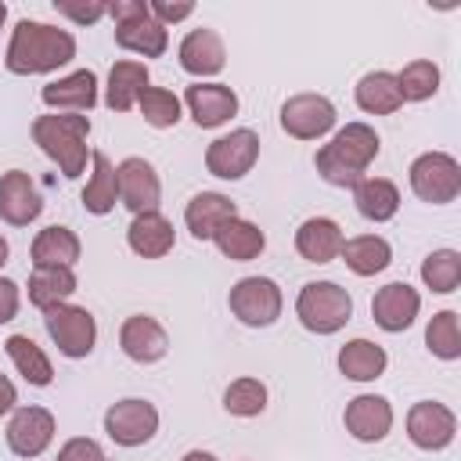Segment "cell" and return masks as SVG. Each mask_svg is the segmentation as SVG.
<instances>
[{"label": "cell", "mask_w": 461, "mask_h": 461, "mask_svg": "<svg viewBox=\"0 0 461 461\" xmlns=\"http://www.w3.org/2000/svg\"><path fill=\"white\" fill-rule=\"evenodd\" d=\"M76 58V36L68 29L47 25V22H29L22 18L11 32L4 65L14 76H43Z\"/></svg>", "instance_id": "obj_1"}, {"label": "cell", "mask_w": 461, "mask_h": 461, "mask_svg": "<svg viewBox=\"0 0 461 461\" xmlns=\"http://www.w3.org/2000/svg\"><path fill=\"white\" fill-rule=\"evenodd\" d=\"M382 140L367 122H346L321 151H317V173L331 184V187H357L367 173V166L375 162Z\"/></svg>", "instance_id": "obj_2"}, {"label": "cell", "mask_w": 461, "mask_h": 461, "mask_svg": "<svg viewBox=\"0 0 461 461\" xmlns=\"http://www.w3.org/2000/svg\"><path fill=\"white\" fill-rule=\"evenodd\" d=\"M90 119L86 115H40L32 122V140L40 144V151L58 162L61 176L76 180L83 169H86V158H90Z\"/></svg>", "instance_id": "obj_3"}, {"label": "cell", "mask_w": 461, "mask_h": 461, "mask_svg": "<svg viewBox=\"0 0 461 461\" xmlns=\"http://www.w3.org/2000/svg\"><path fill=\"white\" fill-rule=\"evenodd\" d=\"M295 313L306 331L313 335H335L349 317H353V299L342 285L335 281H310L299 288Z\"/></svg>", "instance_id": "obj_4"}, {"label": "cell", "mask_w": 461, "mask_h": 461, "mask_svg": "<svg viewBox=\"0 0 461 461\" xmlns=\"http://www.w3.org/2000/svg\"><path fill=\"white\" fill-rule=\"evenodd\" d=\"M108 14L115 18V43L122 50L144 54V58H162L169 47L166 25H158L148 11L144 0H115L108 4Z\"/></svg>", "instance_id": "obj_5"}, {"label": "cell", "mask_w": 461, "mask_h": 461, "mask_svg": "<svg viewBox=\"0 0 461 461\" xmlns=\"http://www.w3.org/2000/svg\"><path fill=\"white\" fill-rule=\"evenodd\" d=\"M411 191L429 205H447L461 194V166L447 151H425L411 162Z\"/></svg>", "instance_id": "obj_6"}, {"label": "cell", "mask_w": 461, "mask_h": 461, "mask_svg": "<svg viewBox=\"0 0 461 461\" xmlns=\"http://www.w3.org/2000/svg\"><path fill=\"white\" fill-rule=\"evenodd\" d=\"M43 324H47V335L58 346V353H65L72 360L86 357L97 342V324L86 306H72V303L50 306V310H43Z\"/></svg>", "instance_id": "obj_7"}, {"label": "cell", "mask_w": 461, "mask_h": 461, "mask_svg": "<svg viewBox=\"0 0 461 461\" xmlns=\"http://www.w3.org/2000/svg\"><path fill=\"white\" fill-rule=\"evenodd\" d=\"M230 313L249 328H270L281 317V288L270 277H241L230 295Z\"/></svg>", "instance_id": "obj_8"}, {"label": "cell", "mask_w": 461, "mask_h": 461, "mask_svg": "<svg viewBox=\"0 0 461 461\" xmlns=\"http://www.w3.org/2000/svg\"><path fill=\"white\" fill-rule=\"evenodd\" d=\"M104 432L119 447H140L158 432V411L140 396L119 400L104 411Z\"/></svg>", "instance_id": "obj_9"}, {"label": "cell", "mask_w": 461, "mask_h": 461, "mask_svg": "<svg viewBox=\"0 0 461 461\" xmlns=\"http://www.w3.org/2000/svg\"><path fill=\"white\" fill-rule=\"evenodd\" d=\"M339 112L324 94H295L281 104V130L295 140H317L335 126Z\"/></svg>", "instance_id": "obj_10"}, {"label": "cell", "mask_w": 461, "mask_h": 461, "mask_svg": "<svg viewBox=\"0 0 461 461\" xmlns=\"http://www.w3.org/2000/svg\"><path fill=\"white\" fill-rule=\"evenodd\" d=\"M259 158V137L252 130H230L205 148V169L220 180H241Z\"/></svg>", "instance_id": "obj_11"}, {"label": "cell", "mask_w": 461, "mask_h": 461, "mask_svg": "<svg viewBox=\"0 0 461 461\" xmlns=\"http://www.w3.org/2000/svg\"><path fill=\"white\" fill-rule=\"evenodd\" d=\"M115 180H119V202L137 216V212H151L158 209V198H162V184H158V173L148 158L140 155H130L115 166Z\"/></svg>", "instance_id": "obj_12"}, {"label": "cell", "mask_w": 461, "mask_h": 461, "mask_svg": "<svg viewBox=\"0 0 461 461\" xmlns=\"http://www.w3.org/2000/svg\"><path fill=\"white\" fill-rule=\"evenodd\" d=\"M454 432H457V418L447 403H436V400H421L407 411V436L414 447L421 450H443L454 443Z\"/></svg>", "instance_id": "obj_13"}, {"label": "cell", "mask_w": 461, "mask_h": 461, "mask_svg": "<svg viewBox=\"0 0 461 461\" xmlns=\"http://www.w3.org/2000/svg\"><path fill=\"white\" fill-rule=\"evenodd\" d=\"M54 439V414L47 407H18L7 421V447L18 457H40Z\"/></svg>", "instance_id": "obj_14"}, {"label": "cell", "mask_w": 461, "mask_h": 461, "mask_svg": "<svg viewBox=\"0 0 461 461\" xmlns=\"http://www.w3.org/2000/svg\"><path fill=\"white\" fill-rule=\"evenodd\" d=\"M421 310V295L407 281H389L371 299V317L382 331H407Z\"/></svg>", "instance_id": "obj_15"}, {"label": "cell", "mask_w": 461, "mask_h": 461, "mask_svg": "<svg viewBox=\"0 0 461 461\" xmlns=\"http://www.w3.org/2000/svg\"><path fill=\"white\" fill-rule=\"evenodd\" d=\"M119 346H122V353H126L130 360H137V364H155V360L166 357L169 335H166V328H162L155 317L133 313V317H126L122 328H119Z\"/></svg>", "instance_id": "obj_16"}, {"label": "cell", "mask_w": 461, "mask_h": 461, "mask_svg": "<svg viewBox=\"0 0 461 461\" xmlns=\"http://www.w3.org/2000/svg\"><path fill=\"white\" fill-rule=\"evenodd\" d=\"M346 432L360 443H378L385 439V432L393 429V407L385 396H375V393H364V396H353L346 403Z\"/></svg>", "instance_id": "obj_17"}, {"label": "cell", "mask_w": 461, "mask_h": 461, "mask_svg": "<svg viewBox=\"0 0 461 461\" xmlns=\"http://www.w3.org/2000/svg\"><path fill=\"white\" fill-rule=\"evenodd\" d=\"M40 212H43V198L36 184L29 180V173L22 169L4 173L0 176V220L11 227H29Z\"/></svg>", "instance_id": "obj_18"}, {"label": "cell", "mask_w": 461, "mask_h": 461, "mask_svg": "<svg viewBox=\"0 0 461 461\" xmlns=\"http://www.w3.org/2000/svg\"><path fill=\"white\" fill-rule=\"evenodd\" d=\"M184 104L202 130L223 126L230 115H238V94L223 83H191L184 94Z\"/></svg>", "instance_id": "obj_19"}, {"label": "cell", "mask_w": 461, "mask_h": 461, "mask_svg": "<svg viewBox=\"0 0 461 461\" xmlns=\"http://www.w3.org/2000/svg\"><path fill=\"white\" fill-rule=\"evenodd\" d=\"M180 68L198 76H216L223 65H227V50H223V40L216 29H191L184 40H180Z\"/></svg>", "instance_id": "obj_20"}, {"label": "cell", "mask_w": 461, "mask_h": 461, "mask_svg": "<svg viewBox=\"0 0 461 461\" xmlns=\"http://www.w3.org/2000/svg\"><path fill=\"white\" fill-rule=\"evenodd\" d=\"M40 101L54 112H90L97 104V76L90 68H79L65 79H54L40 90Z\"/></svg>", "instance_id": "obj_21"}, {"label": "cell", "mask_w": 461, "mask_h": 461, "mask_svg": "<svg viewBox=\"0 0 461 461\" xmlns=\"http://www.w3.org/2000/svg\"><path fill=\"white\" fill-rule=\"evenodd\" d=\"M238 216V205L227 198V194H220V191H202V194H194L191 202H187V209H184V223H187V230L198 238V241H212V234L227 223V220H234Z\"/></svg>", "instance_id": "obj_22"}, {"label": "cell", "mask_w": 461, "mask_h": 461, "mask_svg": "<svg viewBox=\"0 0 461 461\" xmlns=\"http://www.w3.org/2000/svg\"><path fill=\"white\" fill-rule=\"evenodd\" d=\"M342 227L328 216H310L299 223L295 230V252L306 259V263H331L339 252H342Z\"/></svg>", "instance_id": "obj_23"}, {"label": "cell", "mask_w": 461, "mask_h": 461, "mask_svg": "<svg viewBox=\"0 0 461 461\" xmlns=\"http://www.w3.org/2000/svg\"><path fill=\"white\" fill-rule=\"evenodd\" d=\"M126 241H130V249H133L137 256H144V259H162V256L173 249V223H169L158 209L137 212L133 223L126 227Z\"/></svg>", "instance_id": "obj_24"}, {"label": "cell", "mask_w": 461, "mask_h": 461, "mask_svg": "<svg viewBox=\"0 0 461 461\" xmlns=\"http://www.w3.org/2000/svg\"><path fill=\"white\" fill-rule=\"evenodd\" d=\"M144 86H148V65H144V61H130V58H122V61H115L112 72H108L104 104H108L112 112H130V108L140 101Z\"/></svg>", "instance_id": "obj_25"}, {"label": "cell", "mask_w": 461, "mask_h": 461, "mask_svg": "<svg viewBox=\"0 0 461 461\" xmlns=\"http://www.w3.org/2000/svg\"><path fill=\"white\" fill-rule=\"evenodd\" d=\"M353 205H357V212H360L364 220L385 223V220H393L396 209H400V191H396V184L385 180V176H364V180L353 187Z\"/></svg>", "instance_id": "obj_26"}, {"label": "cell", "mask_w": 461, "mask_h": 461, "mask_svg": "<svg viewBox=\"0 0 461 461\" xmlns=\"http://www.w3.org/2000/svg\"><path fill=\"white\" fill-rule=\"evenodd\" d=\"M90 162H94V173L79 194L83 209L94 212V216H104L115 209V198H119V180H115V166L104 151H90Z\"/></svg>", "instance_id": "obj_27"}, {"label": "cell", "mask_w": 461, "mask_h": 461, "mask_svg": "<svg viewBox=\"0 0 461 461\" xmlns=\"http://www.w3.org/2000/svg\"><path fill=\"white\" fill-rule=\"evenodd\" d=\"M32 267L43 270V267H72L79 259V238L68 230V227H43L36 238H32Z\"/></svg>", "instance_id": "obj_28"}, {"label": "cell", "mask_w": 461, "mask_h": 461, "mask_svg": "<svg viewBox=\"0 0 461 461\" xmlns=\"http://www.w3.org/2000/svg\"><path fill=\"white\" fill-rule=\"evenodd\" d=\"M339 256L346 259V267H349L357 277H375V274H382V270L389 267L393 249H389V241L378 238V234H357V238H346V241H342V252H339Z\"/></svg>", "instance_id": "obj_29"}, {"label": "cell", "mask_w": 461, "mask_h": 461, "mask_svg": "<svg viewBox=\"0 0 461 461\" xmlns=\"http://www.w3.org/2000/svg\"><path fill=\"white\" fill-rule=\"evenodd\" d=\"M212 241H216V249H220L227 259H234V263H249V259H256V256L263 252V245H267L263 230H259L252 220H241V216L227 220V223L212 234Z\"/></svg>", "instance_id": "obj_30"}, {"label": "cell", "mask_w": 461, "mask_h": 461, "mask_svg": "<svg viewBox=\"0 0 461 461\" xmlns=\"http://www.w3.org/2000/svg\"><path fill=\"white\" fill-rule=\"evenodd\" d=\"M385 364H389L385 349L371 339H353L339 349V371L353 382H375L385 371Z\"/></svg>", "instance_id": "obj_31"}, {"label": "cell", "mask_w": 461, "mask_h": 461, "mask_svg": "<svg viewBox=\"0 0 461 461\" xmlns=\"http://www.w3.org/2000/svg\"><path fill=\"white\" fill-rule=\"evenodd\" d=\"M357 104L367 115H393L403 104L400 86H396V76L393 72H382V68L360 76V83H357Z\"/></svg>", "instance_id": "obj_32"}, {"label": "cell", "mask_w": 461, "mask_h": 461, "mask_svg": "<svg viewBox=\"0 0 461 461\" xmlns=\"http://www.w3.org/2000/svg\"><path fill=\"white\" fill-rule=\"evenodd\" d=\"M76 292V274L72 267H43L29 274V303L40 310L61 306Z\"/></svg>", "instance_id": "obj_33"}, {"label": "cell", "mask_w": 461, "mask_h": 461, "mask_svg": "<svg viewBox=\"0 0 461 461\" xmlns=\"http://www.w3.org/2000/svg\"><path fill=\"white\" fill-rule=\"evenodd\" d=\"M4 349H7L11 364L18 367V375H22L29 385H50V382H54V367H50L47 353H43L29 335H11V339L4 342Z\"/></svg>", "instance_id": "obj_34"}, {"label": "cell", "mask_w": 461, "mask_h": 461, "mask_svg": "<svg viewBox=\"0 0 461 461\" xmlns=\"http://www.w3.org/2000/svg\"><path fill=\"white\" fill-rule=\"evenodd\" d=\"M421 281L425 288H432L436 295H447L461 285V252L454 249H436L425 256L421 263Z\"/></svg>", "instance_id": "obj_35"}, {"label": "cell", "mask_w": 461, "mask_h": 461, "mask_svg": "<svg viewBox=\"0 0 461 461\" xmlns=\"http://www.w3.org/2000/svg\"><path fill=\"white\" fill-rule=\"evenodd\" d=\"M425 346L439 360H457L461 357V321L454 310H439L429 328H425Z\"/></svg>", "instance_id": "obj_36"}, {"label": "cell", "mask_w": 461, "mask_h": 461, "mask_svg": "<svg viewBox=\"0 0 461 461\" xmlns=\"http://www.w3.org/2000/svg\"><path fill=\"white\" fill-rule=\"evenodd\" d=\"M137 108H140L144 122L155 126V130H169V126L180 122V97L173 90H166V86H151L148 83L140 101H137Z\"/></svg>", "instance_id": "obj_37"}, {"label": "cell", "mask_w": 461, "mask_h": 461, "mask_svg": "<svg viewBox=\"0 0 461 461\" xmlns=\"http://www.w3.org/2000/svg\"><path fill=\"white\" fill-rule=\"evenodd\" d=\"M223 407L234 418H256V414L267 411V385L259 378H249V375L234 378L227 385V393H223Z\"/></svg>", "instance_id": "obj_38"}, {"label": "cell", "mask_w": 461, "mask_h": 461, "mask_svg": "<svg viewBox=\"0 0 461 461\" xmlns=\"http://www.w3.org/2000/svg\"><path fill=\"white\" fill-rule=\"evenodd\" d=\"M396 86H400V97L403 101H429L436 90H439V68L425 58L403 65V72L396 76Z\"/></svg>", "instance_id": "obj_39"}, {"label": "cell", "mask_w": 461, "mask_h": 461, "mask_svg": "<svg viewBox=\"0 0 461 461\" xmlns=\"http://www.w3.org/2000/svg\"><path fill=\"white\" fill-rule=\"evenodd\" d=\"M54 11L79 22V25H94L97 18L108 14V4L104 0H86V4H76V0H54Z\"/></svg>", "instance_id": "obj_40"}, {"label": "cell", "mask_w": 461, "mask_h": 461, "mask_svg": "<svg viewBox=\"0 0 461 461\" xmlns=\"http://www.w3.org/2000/svg\"><path fill=\"white\" fill-rule=\"evenodd\" d=\"M58 461H108L104 450L90 439V436H72L61 450H58Z\"/></svg>", "instance_id": "obj_41"}, {"label": "cell", "mask_w": 461, "mask_h": 461, "mask_svg": "<svg viewBox=\"0 0 461 461\" xmlns=\"http://www.w3.org/2000/svg\"><path fill=\"white\" fill-rule=\"evenodd\" d=\"M148 11H151V18H155L158 25H169V22H184V18H191L194 4H191V0H180V4H169V0H151V4H148Z\"/></svg>", "instance_id": "obj_42"}, {"label": "cell", "mask_w": 461, "mask_h": 461, "mask_svg": "<svg viewBox=\"0 0 461 461\" xmlns=\"http://www.w3.org/2000/svg\"><path fill=\"white\" fill-rule=\"evenodd\" d=\"M18 303H22V292H18V285H14L11 277H0V324L14 321V313H18Z\"/></svg>", "instance_id": "obj_43"}, {"label": "cell", "mask_w": 461, "mask_h": 461, "mask_svg": "<svg viewBox=\"0 0 461 461\" xmlns=\"http://www.w3.org/2000/svg\"><path fill=\"white\" fill-rule=\"evenodd\" d=\"M14 403H18V393H14V382H11L7 375H0V414H7V411H14Z\"/></svg>", "instance_id": "obj_44"}, {"label": "cell", "mask_w": 461, "mask_h": 461, "mask_svg": "<svg viewBox=\"0 0 461 461\" xmlns=\"http://www.w3.org/2000/svg\"><path fill=\"white\" fill-rule=\"evenodd\" d=\"M180 461H216V457H212L209 450H187V454H184Z\"/></svg>", "instance_id": "obj_45"}, {"label": "cell", "mask_w": 461, "mask_h": 461, "mask_svg": "<svg viewBox=\"0 0 461 461\" xmlns=\"http://www.w3.org/2000/svg\"><path fill=\"white\" fill-rule=\"evenodd\" d=\"M7 252H11V249H7V238H4V234H0V267H4V263H7Z\"/></svg>", "instance_id": "obj_46"}, {"label": "cell", "mask_w": 461, "mask_h": 461, "mask_svg": "<svg viewBox=\"0 0 461 461\" xmlns=\"http://www.w3.org/2000/svg\"><path fill=\"white\" fill-rule=\"evenodd\" d=\"M4 18H7V4L0 0V25H4Z\"/></svg>", "instance_id": "obj_47"}]
</instances>
